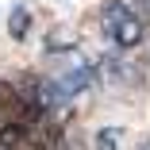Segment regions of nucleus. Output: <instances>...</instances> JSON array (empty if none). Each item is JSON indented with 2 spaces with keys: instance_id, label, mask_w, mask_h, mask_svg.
Listing matches in <instances>:
<instances>
[{
  "instance_id": "nucleus-1",
  "label": "nucleus",
  "mask_w": 150,
  "mask_h": 150,
  "mask_svg": "<svg viewBox=\"0 0 150 150\" xmlns=\"http://www.w3.org/2000/svg\"><path fill=\"white\" fill-rule=\"evenodd\" d=\"M100 23H104V35L112 39V46H119V50H131V46L142 42V19L127 4H119V0H112V4L104 8Z\"/></svg>"
},
{
  "instance_id": "nucleus-2",
  "label": "nucleus",
  "mask_w": 150,
  "mask_h": 150,
  "mask_svg": "<svg viewBox=\"0 0 150 150\" xmlns=\"http://www.w3.org/2000/svg\"><path fill=\"white\" fill-rule=\"evenodd\" d=\"M27 31H31V12H27L23 4H16L12 16H8V35L12 39H27Z\"/></svg>"
},
{
  "instance_id": "nucleus-3",
  "label": "nucleus",
  "mask_w": 150,
  "mask_h": 150,
  "mask_svg": "<svg viewBox=\"0 0 150 150\" xmlns=\"http://www.w3.org/2000/svg\"><path fill=\"white\" fill-rule=\"evenodd\" d=\"M96 150H119V131H115V127L96 131Z\"/></svg>"
},
{
  "instance_id": "nucleus-4",
  "label": "nucleus",
  "mask_w": 150,
  "mask_h": 150,
  "mask_svg": "<svg viewBox=\"0 0 150 150\" xmlns=\"http://www.w3.org/2000/svg\"><path fill=\"white\" fill-rule=\"evenodd\" d=\"M135 150H150V135H146V139H142V142H139Z\"/></svg>"
}]
</instances>
